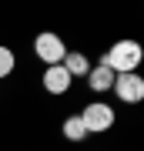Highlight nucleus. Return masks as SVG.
Masks as SVG:
<instances>
[{"mask_svg": "<svg viewBox=\"0 0 144 151\" xmlns=\"http://www.w3.org/2000/svg\"><path fill=\"white\" fill-rule=\"evenodd\" d=\"M34 50H37V57L40 60H47V64L54 67V64H60V60H64V40L57 37V34H40L37 40H34Z\"/></svg>", "mask_w": 144, "mask_h": 151, "instance_id": "3", "label": "nucleus"}, {"mask_svg": "<svg viewBox=\"0 0 144 151\" xmlns=\"http://www.w3.org/2000/svg\"><path fill=\"white\" fill-rule=\"evenodd\" d=\"M44 87H47L50 94H64L70 87V74L60 64H54V67H47V74H44Z\"/></svg>", "mask_w": 144, "mask_h": 151, "instance_id": "5", "label": "nucleus"}, {"mask_svg": "<svg viewBox=\"0 0 144 151\" xmlns=\"http://www.w3.org/2000/svg\"><path fill=\"white\" fill-rule=\"evenodd\" d=\"M101 64L111 67L114 74H134V67L141 64V47H138L134 40H117V44L104 54Z\"/></svg>", "mask_w": 144, "mask_h": 151, "instance_id": "1", "label": "nucleus"}, {"mask_svg": "<svg viewBox=\"0 0 144 151\" xmlns=\"http://www.w3.org/2000/svg\"><path fill=\"white\" fill-rule=\"evenodd\" d=\"M64 134L70 141H80V138H87V131H84V121H80V114H74V118H67L64 121Z\"/></svg>", "mask_w": 144, "mask_h": 151, "instance_id": "8", "label": "nucleus"}, {"mask_svg": "<svg viewBox=\"0 0 144 151\" xmlns=\"http://www.w3.org/2000/svg\"><path fill=\"white\" fill-rule=\"evenodd\" d=\"M60 67H64L70 77L87 74V70H91V67H87V57H84V54H64V64H60Z\"/></svg>", "mask_w": 144, "mask_h": 151, "instance_id": "7", "label": "nucleus"}, {"mask_svg": "<svg viewBox=\"0 0 144 151\" xmlns=\"http://www.w3.org/2000/svg\"><path fill=\"white\" fill-rule=\"evenodd\" d=\"M80 121H84V131L87 134H101L114 124V111L107 108V104H87L84 111H80Z\"/></svg>", "mask_w": 144, "mask_h": 151, "instance_id": "2", "label": "nucleus"}, {"mask_svg": "<svg viewBox=\"0 0 144 151\" xmlns=\"http://www.w3.org/2000/svg\"><path fill=\"white\" fill-rule=\"evenodd\" d=\"M87 77H91L87 84H91L94 91H107V87L114 84V70H111V67H104V64H97L94 70H87Z\"/></svg>", "mask_w": 144, "mask_h": 151, "instance_id": "6", "label": "nucleus"}, {"mask_svg": "<svg viewBox=\"0 0 144 151\" xmlns=\"http://www.w3.org/2000/svg\"><path fill=\"white\" fill-rule=\"evenodd\" d=\"M14 70V50L10 47H0V77H7Z\"/></svg>", "mask_w": 144, "mask_h": 151, "instance_id": "9", "label": "nucleus"}, {"mask_svg": "<svg viewBox=\"0 0 144 151\" xmlns=\"http://www.w3.org/2000/svg\"><path fill=\"white\" fill-rule=\"evenodd\" d=\"M114 91H117L121 101H128V104H138L141 97H144V81L138 74H114Z\"/></svg>", "mask_w": 144, "mask_h": 151, "instance_id": "4", "label": "nucleus"}]
</instances>
